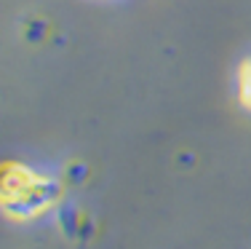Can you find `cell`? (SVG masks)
<instances>
[{
  "label": "cell",
  "mask_w": 251,
  "mask_h": 249,
  "mask_svg": "<svg viewBox=\"0 0 251 249\" xmlns=\"http://www.w3.org/2000/svg\"><path fill=\"white\" fill-rule=\"evenodd\" d=\"M59 201V185L51 177L25 164H5L3 171V209L16 220H32L46 215Z\"/></svg>",
  "instance_id": "cell-1"
},
{
  "label": "cell",
  "mask_w": 251,
  "mask_h": 249,
  "mask_svg": "<svg viewBox=\"0 0 251 249\" xmlns=\"http://www.w3.org/2000/svg\"><path fill=\"white\" fill-rule=\"evenodd\" d=\"M235 97L246 112H251V56H246L235 70Z\"/></svg>",
  "instance_id": "cell-2"
}]
</instances>
